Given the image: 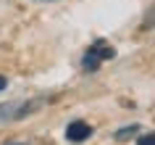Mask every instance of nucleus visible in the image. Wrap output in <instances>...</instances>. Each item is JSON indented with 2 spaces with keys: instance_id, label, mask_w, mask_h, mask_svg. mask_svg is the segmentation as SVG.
I'll list each match as a JSON object with an SVG mask.
<instances>
[{
  "instance_id": "obj_5",
  "label": "nucleus",
  "mask_w": 155,
  "mask_h": 145,
  "mask_svg": "<svg viewBox=\"0 0 155 145\" xmlns=\"http://www.w3.org/2000/svg\"><path fill=\"white\" fill-rule=\"evenodd\" d=\"M137 132H139L137 124H129V127H124V129H118V132H116V140H126L129 135H137Z\"/></svg>"
},
{
  "instance_id": "obj_4",
  "label": "nucleus",
  "mask_w": 155,
  "mask_h": 145,
  "mask_svg": "<svg viewBox=\"0 0 155 145\" xmlns=\"http://www.w3.org/2000/svg\"><path fill=\"white\" fill-rule=\"evenodd\" d=\"M97 64H100V58L92 53V50H87L84 53V58H82V69H87V71H95L97 69Z\"/></svg>"
},
{
  "instance_id": "obj_1",
  "label": "nucleus",
  "mask_w": 155,
  "mask_h": 145,
  "mask_svg": "<svg viewBox=\"0 0 155 145\" xmlns=\"http://www.w3.org/2000/svg\"><path fill=\"white\" fill-rule=\"evenodd\" d=\"M45 100L40 98H29V100H8V103H0V124H8V121H18L32 116L34 111H40Z\"/></svg>"
},
{
  "instance_id": "obj_3",
  "label": "nucleus",
  "mask_w": 155,
  "mask_h": 145,
  "mask_svg": "<svg viewBox=\"0 0 155 145\" xmlns=\"http://www.w3.org/2000/svg\"><path fill=\"white\" fill-rule=\"evenodd\" d=\"M90 50L100 58V61H110V58L116 56V50L110 48V45H103V42H97V45H95V48H90Z\"/></svg>"
},
{
  "instance_id": "obj_9",
  "label": "nucleus",
  "mask_w": 155,
  "mask_h": 145,
  "mask_svg": "<svg viewBox=\"0 0 155 145\" xmlns=\"http://www.w3.org/2000/svg\"><path fill=\"white\" fill-rule=\"evenodd\" d=\"M37 3H55V0H37Z\"/></svg>"
},
{
  "instance_id": "obj_6",
  "label": "nucleus",
  "mask_w": 155,
  "mask_h": 145,
  "mask_svg": "<svg viewBox=\"0 0 155 145\" xmlns=\"http://www.w3.org/2000/svg\"><path fill=\"white\" fill-rule=\"evenodd\" d=\"M142 29H155V5L147 11V16L142 19Z\"/></svg>"
},
{
  "instance_id": "obj_8",
  "label": "nucleus",
  "mask_w": 155,
  "mask_h": 145,
  "mask_svg": "<svg viewBox=\"0 0 155 145\" xmlns=\"http://www.w3.org/2000/svg\"><path fill=\"white\" fill-rule=\"evenodd\" d=\"M5 85H8V82H5V77H0V90H5Z\"/></svg>"
},
{
  "instance_id": "obj_2",
  "label": "nucleus",
  "mask_w": 155,
  "mask_h": 145,
  "mask_svg": "<svg viewBox=\"0 0 155 145\" xmlns=\"http://www.w3.org/2000/svg\"><path fill=\"white\" fill-rule=\"evenodd\" d=\"M66 137H68L71 143H84V140L92 137V127L84 124V121H71V124L66 127Z\"/></svg>"
},
{
  "instance_id": "obj_7",
  "label": "nucleus",
  "mask_w": 155,
  "mask_h": 145,
  "mask_svg": "<svg viewBox=\"0 0 155 145\" xmlns=\"http://www.w3.org/2000/svg\"><path fill=\"white\" fill-rule=\"evenodd\" d=\"M137 145H155V135H142L137 140Z\"/></svg>"
}]
</instances>
